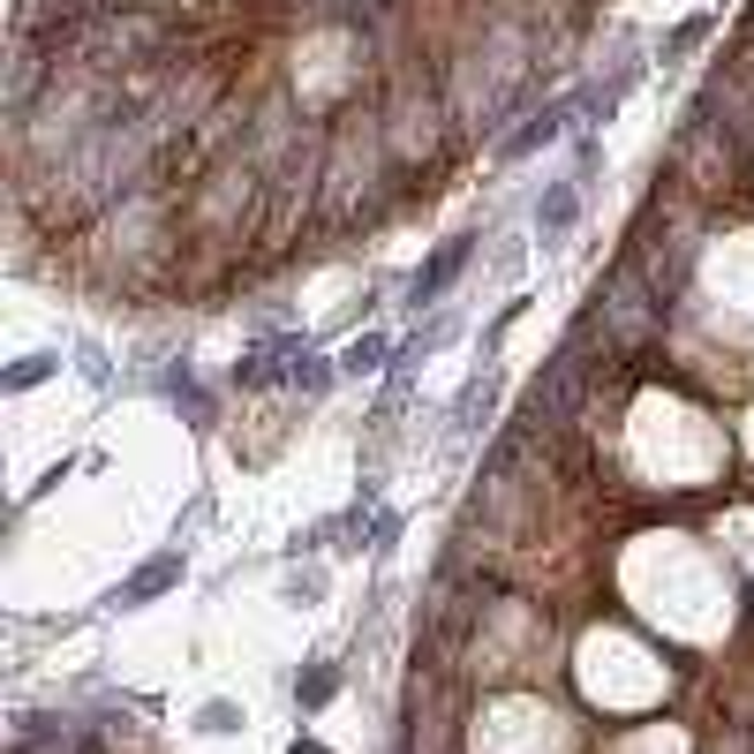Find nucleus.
I'll use <instances>...</instances> for the list:
<instances>
[{
  "mask_svg": "<svg viewBox=\"0 0 754 754\" xmlns=\"http://www.w3.org/2000/svg\"><path fill=\"white\" fill-rule=\"evenodd\" d=\"M167 588H181V551H159V558H144V566H136V574H128V582L114 588L106 604H114V611H136V604H159Z\"/></svg>",
  "mask_w": 754,
  "mask_h": 754,
  "instance_id": "obj_1",
  "label": "nucleus"
},
{
  "mask_svg": "<svg viewBox=\"0 0 754 754\" xmlns=\"http://www.w3.org/2000/svg\"><path fill=\"white\" fill-rule=\"evenodd\" d=\"M468 256H475V242H468V234H453V242H446V250L430 256V264H416V280H408V302H438V294L453 287V280H461L468 272Z\"/></svg>",
  "mask_w": 754,
  "mask_h": 754,
  "instance_id": "obj_2",
  "label": "nucleus"
},
{
  "mask_svg": "<svg viewBox=\"0 0 754 754\" xmlns=\"http://www.w3.org/2000/svg\"><path fill=\"white\" fill-rule=\"evenodd\" d=\"M574 219H582V181H551L544 205H536V234H544V242H566Z\"/></svg>",
  "mask_w": 754,
  "mask_h": 754,
  "instance_id": "obj_3",
  "label": "nucleus"
},
{
  "mask_svg": "<svg viewBox=\"0 0 754 754\" xmlns=\"http://www.w3.org/2000/svg\"><path fill=\"white\" fill-rule=\"evenodd\" d=\"M566 122H574V106H544L528 128H513V136H505V159H528V151L558 144V136H566Z\"/></svg>",
  "mask_w": 754,
  "mask_h": 754,
  "instance_id": "obj_4",
  "label": "nucleus"
},
{
  "mask_svg": "<svg viewBox=\"0 0 754 754\" xmlns=\"http://www.w3.org/2000/svg\"><path fill=\"white\" fill-rule=\"evenodd\" d=\"M333 377H339V363H325V355H310L302 339H287V385H294V392H310V400H317Z\"/></svg>",
  "mask_w": 754,
  "mask_h": 754,
  "instance_id": "obj_5",
  "label": "nucleus"
},
{
  "mask_svg": "<svg viewBox=\"0 0 754 754\" xmlns=\"http://www.w3.org/2000/svg\"><path fill=\"white\" fill-rule=\"evenodd\" d=\"M385 355H392V339H385V333H363V339H347V347H339V370H347V377H370V370H385Z\"/></svg>",
  "mask_w": 754,
  "mask_h": 754,
  "instance_id": "obj_6",
  "label": "nucleus"
},
{
  "mask_svg": "<svg viewBox=\"0 0 754 754\" xmlns=\"http://www.w3.org/2000/svg\"><path fill=\"white\" fill-rule=\"evenodd\" d=\"M333 694H339V671L325 664V657H317V664H310L302 679H294V702H302V710H325Z\"/></svg>",
  "mask_w": 754,
  "mask_h": 754,
  "instance_id": "obj_7",
  "label": "nucleus"
},
{
  "mask_svg": "<svg viewBox=\"0 0 754 754\" xmlns=\"http://www.w3.org/2000/svg\"><path fill=\"white\" fill-rule=\"evenodd\" d=\"M53 370H61V355H23V363L0 377V385H8V392H31V385H45Z\"/></svg>",
  "mask_w": 754,
  "mask_h": 754,
  "instance_id": "obj_8",
  "label": "nucleus"
},
{
  "mask_svg": "<svg viewBox=\"0 0 754 754\" xmlns=\"http://www.w3.org/2000/svg\"><path fill=\"white\" fill-rule=\"evenodd\" d=\"M197 732H205V740H227V732H242V710H234V702H205V710H197Z\"/></svg>",
  "mask_w": 754,
  "mask_h": 754,
  "instance_id": "obj_9",
  "label": "nucleus"
},
{
  "mask_svg": "<svg viewBox=\"0 0 754 754\" xmlns=\"http://www.w3.org/2000/svg\"><path fill=\"white\" fill-rule=\"evenodd\" d=\"M325 596V574H294L287 582V604H317Z\"/></svg>",
  "mask_w": 754,
  "mask_h": 754,
  "instance_id": "obj_10",
  "label": "nucleus"
},
{
  "mask_svg": "<svg viewBox=\"0 0 754 754\" xmlns=\"http://www.w3.org/2000/svg\"><path fill=\"white\" fill-rule=\"evenodd\" d=\"M287 754H325V747H317V740H294V747Z\"/></svg>",
  "mask_w": 754,
  "mask_h": 754,
  "instance_id": "obj_11",
  "label": "nucleus"
}]
</instances>
